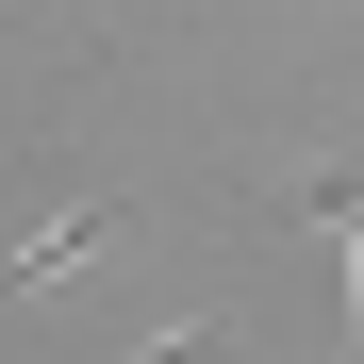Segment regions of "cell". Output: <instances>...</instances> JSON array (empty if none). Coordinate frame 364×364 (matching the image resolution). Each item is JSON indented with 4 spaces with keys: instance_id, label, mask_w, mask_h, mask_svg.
I'll return each mask as SVG.
<instances>
[{
    "instance_id": "1",
    "label": "cell",
    "mask_w": 364,
    "mask_h": 364,
    "mask_svg": "<svg viewBox=\"0 0 364 364\" xmlns=\"http://www.w3.org/2000/svg\"><path fill=\"white\" fill-rule=\"evenodd\" d=\"M282 215H315L331 249H348V348H364V166H298V182H282Z\"/></svg>"
},
{
    "instance_id": "2",
    "label": "cell",
    "mask_w": 364,
    "mask_h": 364,
    "mask_svg": "<svg viewBox=\"0 0 364 364\" xmlns=\"http://www.w3.org/2000/svg\"><path fill=\"white\" fill-rule=\"evenodd\" d=\"M100 249H116V199H83V215H50L33 249H0V298H50L67 265H100Z\"/></svg>"
},
{
    "instance_id": "3",
    "label": "cell",
    "mask_w": 364,
    "mask_h": 364,
    "mask_svg": "<svg viewBox=\"0 0 364 364\" xmlns=\"http://www.w3.org/2000/svg\"><path fill=\"white\" fill-rule=\"evenodd\" d=\"M133 364H232V331H215V315H182V331H149Z\"/></svg>"
}]
</instances>
